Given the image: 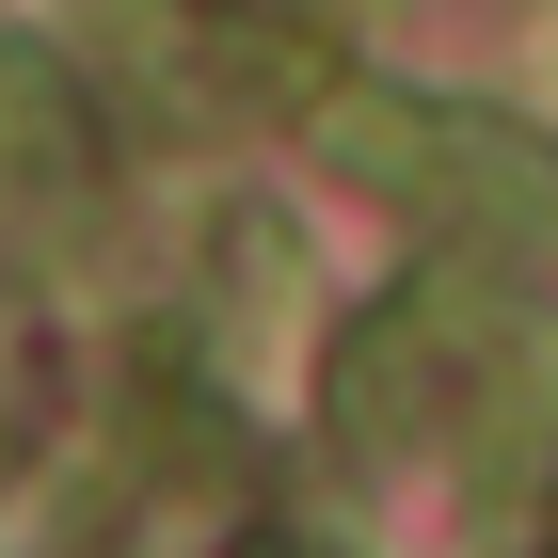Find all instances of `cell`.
<instances>
[{"instance_id": "1", "label": "cell", "mask_w": 558, "mask_h": 558, "mask_svg": "<svg viewBox=\"0 0 558 558\" xmlns=\"http://www.w3.org/2000/svg\"><path fill=\"white\" fill-rule=\"evenodd\" d=\"M288 129L319 144V175H351L367 208L430 223V240L478 256V271L558 256V144L511 129V112H478V96H415V81H351L336 64Z\"/></svg>"}, {"instance_id": "2", "label": "cell", "mask_w": 558, "mask_h": 558, "mask_svg": "<svg viewBox=\"0 0 558 558\" xmlns=\"http://www.w3.org/2000/svg\"><path fill=\"white\" fill-rule=\"evenodd\" d=\"M526 367H543V303H511V271H478V256H430V271H399L384 303L336 319V351H319V430H336L351 463H415V447L478 430Z\"/></svg>"}, {"instance_id": "3", "label": "cell", "mask_w": 558, "mask_h": 558, "mask_svg": "<svg viewBox=\"0 0 558 558\" xmlns=\"http://www.w3.org/2000/svg\"><path fill=\"white\" fill-rule=\"evenodd\" d=\"M0 175L16 192H81L96 175V112L64 81V48H33V33H0Z\"/></svg>"}, {"instance_id": "4", "label": "cell", "mask_w": 558, "mask_h": 558, "mask_svg": "<svg viewBox=\"0 0 558 558\" xmlns=\"http://www.w3.org/2000/svg\"><path fill=\"white\" fill-rule=\"evenodd\" d=\"M303 558H351V543H303Z\"/></svg>"}, {"instance_id": "5", "label": "cell", "mask_w": 558, "mask_h": 558, "mask_svg": "<svg viewBox=\"0 0 558 558\" xmlns=\"http://www.w3.org/2000/svg\"><path fill=\"white\" fill-rule=\"evenodd\" d=\"M543 558H558V511H543Z\"/></svg>"}]
</instances>
